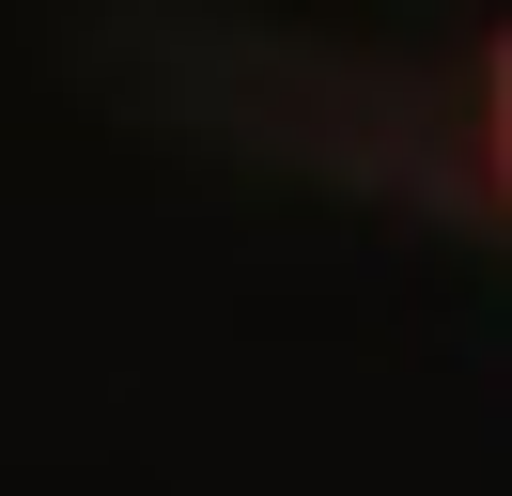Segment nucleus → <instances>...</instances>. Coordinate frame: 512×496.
Segmentation results:
<instances>
[{"label": "nucleus", "mask_w": 512, "mask_h": 496, "mask_svg": "<svg viewBox=\"0 0 512 496\" xmlns=\"http://www.w3.org/2000/svg\"><path fill=\"white\" fill-rule=\"evenodd\" d=\"M497 171H512V47H497Z\"/></svg>", "instance_id": "nucleus-1"}]
</instances>
